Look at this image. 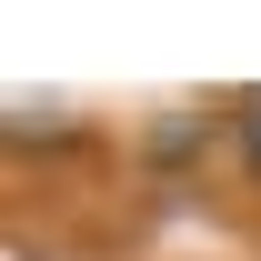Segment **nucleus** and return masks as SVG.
I'll list each match as a JSON object with an SVG mask.
<instances>
[{
	"label": "nucleus",
	"mask_w": 261,
	"mask_h": 261,
	"mask_svg": "<svg viewBox=\"0 0 261 261\" xmlns=\"http://www.w3.org/2000/svg\"><path fill=\"white\" fill-rule=\"evenodd\" d=\"M191 151H211V121H161V130H151V161H191Z\"/></svg>",
	"instance_id": "nucleus-1"
},
{
	"label": "nucleus",
	"mask_w": 261,
	"mask_h": 261,
	"mask_svg": "<svg viewBox=\"0 0 261 261\" xmlns=\"http://www.w3.org/2000/svg\"><path fill=\"white\" fill-rule=\"evenodd\" d=\"M231 151H241V171L261 181V91H241V100H231Z\"/></svg>",
	"instance_id": "nucleus-2"
}]
</instances>
